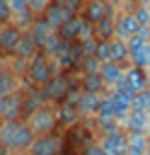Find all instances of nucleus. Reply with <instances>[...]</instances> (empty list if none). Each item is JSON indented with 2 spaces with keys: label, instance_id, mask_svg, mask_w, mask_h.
I'll use <instances>...</instances> for the list:
<instances>
[{
  "label": "nucleus",
  "instance_id": "nucleus-1",
  "mask_svg": "<svg viewBox=\"0 0 150 155\" xmlns=\"http://www.w3.org/2000/svg\"><path fill=\"white\" fill-rule=\"evenodd\" d=\"M0 138L12 155H19L31 148L36 133L31 131V126L24 119H5V121H0Z\"/></svg>",
  "mask_w": 150,
  "mask_h": 155
},
{
  "label": "nucleus",
  "instance_id": "nucleus-2",
  "mask_svg": "<svg viewBox=\"0 0 150 155\" xmlns=\"http://www.w3.org/2000/svg\"><path fill=\"white\" fill-rule=\"evenodd\" d=\"M58 70H60V68H58V63H56L51 56L36 53V56L24 65V70H22L24 87H41V90H44V87L56 78Z\"/></svg>",
  "mask_w": 150,
  "mask_h": 155
},
{
  "label": "nucleus",
  "instance_id": "nucleus-3",
  "mask_svg": "<svg viewBox=\"0 0 150 155\" xmlns=\"http://www.w3.org/2000/svg\"><path fill=\"white\" fill-rule=\"evenodd\" d=\"M75 92H77V73H68V70H58L56 78L44 87V94L51 104H60L70 99Z\"/></svg>",
  "mask_w": 150,
  "mask_h": 155
},
{
  "label": "nucleus",
  "instance_id": "nucleus-4",
  "mask_svg": "<svg viewBox=\"0 0 150 155\" xmlns=\"http://www.w3.org/2000/svg\"><path fill=\"white\" fill-rule=\"evenodd\" d=\"M27 124L31 126V131H34L36 136L58 133V131H60V124H58V109H56V104L46 102L44 107H39V109L27 119Z\"/></svg>",
  "mask_w": 150,
  "mask_h": 155
},
{
  "label": "nucleus",
  "instance_id": "nucleus-5",
  "mask_svg": "<svg viewBox=\"0 0 150 155\" xmlns=\"http://www.w3.org/2000/svg\"><path fill=\"white\" fill-rule=\"evenodd\" d=\"M99 131V143L102 148L106 150V155H126L128 153V131L121 126V124H114V126H104V128H97Z\"/></svg>",
  "mask_w": 150,
  "mask_h": 155
},
{
  "label": "nucleus",
  "instance_id": "nucleus-6",
  "mask_svg": "<svg viewBox=\"0 0 150 155\" xmlns=\"http://www.w3.org/2000/svg\"><path fill=\"white\" fill-rule=\"evenodd\" d=\"M24 34H27V29L22 24H17V22L2 24V29H0V58L12 61L19 44H22V39H24Z\"/></svg>",
  "mask_w": 150,
  "mask_h": 155
},
{
  "label": "nucleus",
  "instance_id": "nucleus-7",
  "mask_svg": "<svg viewBox=\"0 0 150 155\" xmlns=\"http://www.w3.org/2000/svg\"><path fill=\"white\" fill-rule=\"evenodd\" d=\"M128 58L133 65L150 68V29H143L128 39Z\"/></svg>",
  "mask_w": 150,
  "mask_h": 155
},
{
  "label": "nucleus",
  "instance_id": "nucleus-8",
  "mask_svg": "<svg viewBox=\"0 0 150 155\" xmlns=\"http://www.w3.org/2000/svg\"><path fill=\"white\" fill-rule=\"evenodd\" d=\"M140 31H143V27L138 24V19H135L131 5L116 7V36L128 41L131 36H135V34H140Z\"/></svg>",
  "mask_w": 150,
  "mask_h": 155
},
{
  "label": "nucleus",
  "instance_id": "nucleus-9",
  "mask_svg": "<svg viewBox=\"0 0 150 155\" xmlns=\"http://www.w3.org/2000/svg\"><path fill=\"white\" fill-rule=\"evenodd\" d=\"M63 153V136L58 133H48V136H36L31 148L27 150V155H60Z\"/></svg>",
  "mask_w": 150,
  "mask_h": 155
},
{
  "label": "nucleus",
  "instance_id": "nucleus-10",
  "mask_svg": "<svg viewBox=\"0 0 150 155\" xmlns=\"http://www.w3.org/2000/svg\"><path fill=\"white\" fill-rule=\"evenodd\" d=\"M114 10H116V5H114L111 0H85L80 15H82L90 24H97V22H102L106 15H111Z\"/></svg>",
  "mask_w": 150,
  "mask_h": 155
},
{
  "label": "nucleus",
  "instance_id": "nucleus-11",
  "mask_svg": "<svg viewBox=\"0 0 150 155\" xmlns=\"http://www.w3.org/2000/svg\"><path fill=\"white\" fill-rule=\"evenodd\" d=\"M56 109H58V124H60V131H65V128H70V126H75V124L82 121V114H80L77 104H75L73 99H65V102L56 104Z\"/></svg>",
  "mask_w": 150,
  "mask_h": 155
},
{
  "label": "nucleus",
  "instance_id": "nucleus-12",
  "mask_svg": "<svg viewBox=\"0 0 150 155\" xmlns=\"http://www.w3.org/2000/svg\"><path fill=\"white\" fill-rule=\"evenodd\" d=\"M121 126L133 133V131H140V133H150V111H143V109H131L128 116L121 121Z\"/></svg>",
  "mask_w": 150,
  "mask_h": 155
},
{
  "label": "nucleus",
  "instance_id": "nucleus-13",
  "mask_svg": "<svg viewBox=\"0 0 150 155\" xmlns=\"http://www.w3.org/2000/svg\"><path fill=\"white\" fill-rule=\"evenodd\" d=\"M102 94H104V92H85V90L77 92L75 104H77L82 119H92V116H94V111H97V107H99V102H102Z\"/></svg>",
  "mask_w": 150,
  "mask_h": 155
},
{
  "label": "nucleus",
  "instance_id": "nucleus-14",
  "mask_svg": "<svg viewBox=\"0 0 150 155\" xmlns=\"http://www.w3.org/2000/svg\"><path fill=\"white\" fill-rule=\"evenodd\" d=\"M97 73H99V78L104 80L106 90H111V87H116V85H119V80L123 78V73H126V65H121V63H114V61H106V63H99Z\"/></svg>",
  "mask_w": 150,
  "mask_h": 155
},
{
  "label": "nucleus",
  "instance_id": "nucleus-15",
  "mask_svg": "<svg viewBox=\"0 0 150 155\" xmlns=\"http://www.w3.org/2000/svg\"><path fill=\"white\" fill-rule=\"evenodd\" d=\"M123 80L135 90V92H140V90H145V87H150V73H148V68H143V65H126V73H123Z\"/></svg>",
  "mask_w": 150,
  "mask_h": 155
},
{
  "label": "nucleus",
  "instance_id": "nucleus-16",
  "mask_svg": "<svg viewBox=\"0 0 150 155\" xmlns=\"http://www.w3.org/2000/svg\"><path fill=\"white\" fill-rule=\"evenodd\" d=\"M70 17H73V15H70L65 7L56 5V2H51V5L44 10V15H41V19H44L53 31H58V29L63 27V22H65V19H70Z\"/></svg>",
  "mask_w": 150,
  "mask_h": 155
},
{
  "label": "nucleus",
  "instance_id": "nucleus-17",
  "mask_svg": "<svg viewBox=\"0 0 150 155\" xmlns=\"http://www.w3.org/2000/svg\"><path fill=\"white\" fill-rule=\"evenodd\" d=\"M77 87L85 92H106V85L97 70H80L77 73Z\"/></svg>",
  "mask_w": 150,
  "mask_h": 155
},
{
  "label": "nucleus",
  "instance_id": "nucleus-18",
  "mask_svg": "<svg viewBox=\"0 0 150 155\" xmlns=\"http://www.w3.org/2000/svg\"><path fill=\"white\" fill-rule=\"evenodd\" d=\"M150 150V133L133 131L128 133V153L126 155H148Z\"/></svg>",
  "mask_w": 150,
  "mask_h": 155
},
{
  "label": "nucleus",
  "instance_id": "nucleus-19",
  "mask_svg": "<svg viewBox=\"0 0 150 155\" xmlns=\"http://www.w3.org/2000/svg\"><path fill=\"white\" fill-rule=\"evenodd\" d=\"M109 46H111V61L114 63H121V65H131V58H128V41L126 39H109Z\"/></svg>",
  "mask_w": 150,
  "mask_h": 155
},
{
  "label": "nucleus",
  "instance_id": "nucleus-20",
  "mask_svg": "<svg viewBox=\"0 0 150 155\" xmlns=\"http://www.w3.org/2000/svg\"><path fill=\"white\" fill-rule=\"evenodd\" d=\"M94 36L97 39H114L116 36V10L94 24Z\"/></svg>",
  "mask_w": 150,
  "mask_h": 155
},
{
  "label": "nucleus",
  "instance_id": "nucleus-21",
  "mask_svg": "<svg viewBox=\"0 0 150 155\" xmlns=\"http://www.w3.org/2000/svg\"><path fill=\"white\" fill-rule=\"evenodd\" d=\"M131 10H133L138 24L143 29H150V5H131Z\"/></svg>",
  "mask_w": 150,
  "mask_h": 155
},
{
  "label": "nucleus",
  "instance_id": "nucleus-22",
  "mask_svg": "<svg viewBox=\"0 0 150 155\" xmlns=\"http://www.w3.org/2000/svg\"><path fill=\"white\" fill-rule=\"evenodd\" d=\"M133 109H143V111H150V87L135 92L133 97Z\"/></svg>",
  "mask_w": 150,
  "mask_h": 155
},
{
  "label": "nucleus",
  "instance_id": "nucleus-23",
  "mask_svg": "<svg viewBox=\"0 0 150 155\" xmlns=\"http://www.w3.org/2000/svg\"><path fill=\"white\" fill-rule=\"evenodd\" d=\"M56 5H60V7H65L70 15H80L82 12V5H85V0H53Z\"/></svg>",
  "mask_w": 150,
  "mask_h": 155
},
{
  "label": "nucleus",
  "instance_id": "nucleus-24",
  "mask_svg": "<svg viewBox=\"0 0 150 155\" xmlns=\"http://www.w3.org/2000/svg\"><path fill=\"white\" fill-rule=\"evenodd\" d=\"M27 2H29L31 15H34V17H41V15H44V10H46V7H48L53 0H27Z\"/></svg>",
  "mask_w": 150,
  "mask_h": 155
},
{
  "label": "nucleus",
  "instance_id": "nucleus-25",
  "mask_svg": "<svg viewBox=\"0 0 150 155\" xmlns=\"http://www.w3.org/2000/svg\"><path fill=\"white\" fill-rule=\"evenodd\" d=\"M0 22H2V24L12 22V7H10V0H0Z\"/></svg>",
  "mask_w": 150,
  "mask_h": 155
},
{
  "label": "nucleus",
  "instance_id": "nucleus-26",
  "mask_svg": "<svg viewBox=\"0 0 150 155\" xmlns=\"http://www.w3.org/2000/svg\"><path fill=\"white\" fill-rule=\"evenodd\" d=\"M82 155H106V150L102 148V143H99V138H94L85 150H82Z\"/></svg>",
  "mask_w": 150,
  "mask_h": 155
},
{
  "label": "nucleus",
  "instance_id": "nucleus-27",
  "mask_svg": "<svg viewBox=\"0 0 150 155\" xmlns=\"http://www.w3.org/2000/svg\"><path fill=\"white\" fill-rule=\"evenodd\" d=\"M5 111H7V94L0 92V121L5 119Z\"/></svg>",
  "mask_w": 150,
  "mask_h": 155
},
{
  "label": "nucleus",
  "instance_id": "nucleus-28",
  "mask_svg": "<svg viewBox=\"0 0 150 155\" xmlns=\"http://www.w3.org/2000/svg\"><path fill=\"white\" fill-rule=\"evenodd\" d=\"M0 155H12V153H10V150H7V145H5V143H2V138H0Z\"/></svg>",
  "mask_w": 150,
  "mask_h": 155
},
{
  "label": "nucleus",
  "instance_id": "nucleus-29",
  "mask_svg": "<svg viewBox=\"0 0 150 155\" xmlns=\"http://www.w3.org/2000/svg\"><path fill=\"white\" fill-rule=\"evenodd\" d=\"M128 5H150V0H128Z\"/></svg>",
  "mask_w": 150,
  "mask_h": 155
},
{
  "label": "nucleus",
  "instance_id": "nucleus-30",
  "mask_svg": "<svg viewBox=\"0 0 150 155\" xmlns=\"http://www.w3.org/2000/svg\"><path fill=\"white\" fill-rule=\"evenodd\" d=\"M5 65H7V58H0V70H2Z\"/></svg>",
  "mask_w": 150,
  "mask_h": 155
},
{
  "label": "nucleus",
  "instance_id": "nucleus-31",
  "mask_svg": "<svg viewBox=\"0 0 150 155\" xmlns=\"http://www.w3.org/2000/svg\"><path fill=\"white\" fill-rule=\"evenodd\" d=\"M0 29H2V22H0Z\"/></svg>",
  "mask_w": 150,
  "mask_h": 155
},
{
  "label": "nucleus",
  "instance_id": "nucleus-32",
  "mask_svg": "<svg viewBox=\"0 0 150 155\" xmlns=\"http://www.w3.org/2000/svg\"><path fill=\"white\" fill-rule=\"evenodd\" d=\"M60 155H65V153H60Z\"/></svg>",
  "mask_w": 150,
  "mask_h": 155
}]
</instances>
